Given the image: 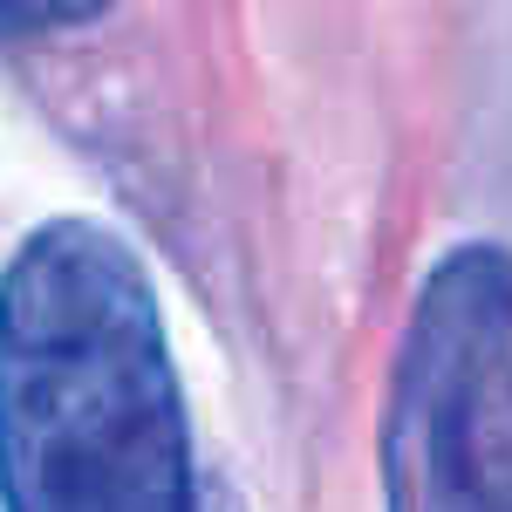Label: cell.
<instances>
[{
    "label": "cell",
    "mask_w": 512,
    "mask_h": 512,
    "mask_svg": "<svg viewBox=\"0 0 512 512\" xmlns=\"http://www.w3.org/2000/svg\"><path fill=\"white\" fill-rule=\"evenodd\" d=\"M110 0H0V41H28V35H62L96 21Z\"/></svg>",
    "instance_id": "3"
},
{
    "label": "cell",
    "mask_w": 512,
    "mask_h": 512,
    "mask_svg": "<svg viewBox=\"0 0 512 512\" xmlns=\"http://www.w3.org/2000/svg\"><path fill=\"white\" fill-rule=\"evenodd\" d=\"M0 499L21 512L198 499L158 287L103 219H48L0 274Z\"/></svg>",
    "instance_id": "1"
},
{
    "label": "cell",
    "mask_w": 512,
    "mask_h": 512,
    "mask_svg": "<svg viewBox=\"0 0 512 512\" xmlns=\"http://www.w3.org/2000/svg\"><path fill=\"white\" fill-rule=\"evenodd\" d=\"M396 506H512V253H444L403 328L383 417Z\"/></svg>",
    "instance_id": "2"
}]
</instances>
